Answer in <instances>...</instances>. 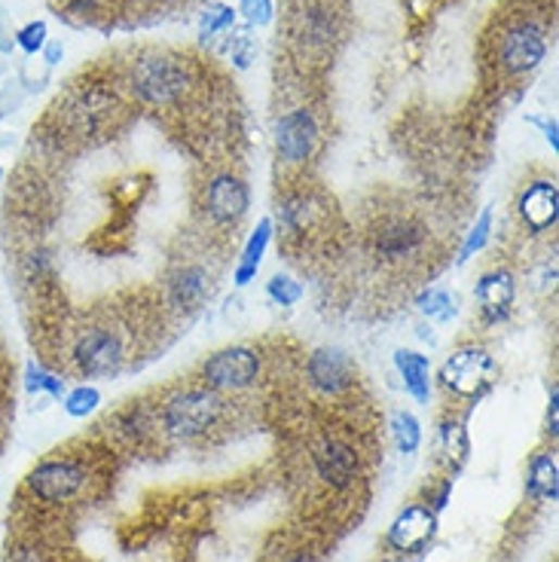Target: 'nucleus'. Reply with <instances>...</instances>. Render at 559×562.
<instances>
[{"label": "nucleus", "mask_w": 559, "mask_h": 562, "mask_svg": "<svg viewBox=\"0 0 559 562\" xmlns=\"http://www.w3.org/2000/svg\"><path fill=\"white\" fill-rule=\"evenodd\" d=\"M192 86V71L187 62H181L177 55L169 52H153L145 55L132 65L128 74V89L132 96L153 108H165L175 104L177 98L187 96Z\"/></svg>", "instance_id": "1"}, {"label": "nucleus", "mask_w": 559, "mask_h": 562, "mask_svg": "<svg viewBox=\"0 0 559 562\" xmlns=\"http://www.w3.org/2000/svg\"><path fill=\"white\" fill-rule=\"evenodd\" d=\"M218 419H221V398L211 388L177 391L162 407V428L181 440L202 437L208 428H214Z\"/></svg>", "instance_id": "2"}, {"label": "nucleus", "mask_w": 559, "mask_h": 562, "mask_svg": "<svg viewBox=\"0 0 559 562\" xmlns=\"http://www.w3.org/2000/svg\"><path fill=\"white\" fill-rule=\"evenodd\" d=\"M89 483V471L74 462V459H47L40 465H34L25 477V489L32 492L34 501L49 504V508H62L67 501L80 496Z\"/></svg>", "instance_id": "3"}, {"label": "nucleus", "mask_w": 559, "mask_h": 562, "mask_svg": "<svg viewBox=\"0 0 559 562\" xmlns=\"http://www.w3.org/2000/svg\"><path fill=\"white\" fill-rule=\"evenodd\" d=\"M498 376V364L493 354L480 346H464L456 354H449L440 367V383L459 398H480L486 395Z\"/></svg>", "instance_id": "4"}, {"label": "nucleus", "mask_w": 559, "mask_h": 562, "mask_svg": "<svg viewBox=\"0 0 559 562\" xmlns=\"http://www.w3.org/2000/svg\"><path fill=\"white\" fill-rule=\"evenodd\" d=\"M260 376V358L248 346H229L202 364V379L211 391H241L254 386Z\"/></svg>", "instance_id": "5"}, {"label": "nucleus", "mask_w": 559, "mask_h": 562, "mask_svg": "<svg viewBox=\"0 0 559 562\" xmlns=\"http://www.w3.org/2000/svg\"><path fill=\"white\" fill-rule=\"evenodd\" d=\"M74 367L86 379H98V376H111L123 367V342L120 337L108 330V327H89L83 330L77 342H74Z\"/></svg>", "instance_id": "6"}, {"label": "nucleus", "mask_w": 559, "mask_h": 562, "mask_svg": "<svg viewBox=\"0 0 559 562\" xmlns=\"http://www.w3.org/2000/svg\"><path fill=\"white\" fill-rule=\"evenodd\" d=\"M315 147H319V123L309 108H297L275 123V153L282 162L303 165L312 160Z\"/></svg>", "instance_id": "7"}, {"label": "nucleus", "mask_w": 559, "mask_h": 562, "mask_svg": "<svg viewBox=\"0 0 559 562\" xmlns=\"http://www.w3.org/2000/svg\"><path fill=\"white\" fill-rule=\"evenodd\" d=\"M113 113H116V98L108 89L83 86L80 92H74L71 101L64 104V123L71 126L74 135L89 138V135H98L111 123Z\"/></svg>", "instance_id": "8"}, {"label": "nucleus", "mask_w": 559, "mask_h": 562, "mask_svg": "<svg viewBox=\"0 0 559 562\" xmlns=\"http://www.w3.org/2000/svg\"><path fill=\"white\" fill-rule=\"evenodd\" d=\"M544 55H547V40L535 22L513 25L501 40V67L513 77H523L529 71H535L544 62Z\"/></svg>", "instance_id": "9"}, {"label": "nucleus", "mask_w": 559, "mask_h": 562, "mask_svg": "<svg viewBox=\"0 0 559 562\" xmlns=\"http://www.w3.org/2000/svg\"><path fill=\"white\" fill-rule=\"evenodd\" d=\"M306 376H309V386L321 395H343L355 383V364L343 349L324 346V349H315L309 354Z\"/></svg>", "instance_id": "10"}, {"label": "nucleus", "mask_w": 559, "mask_h": 562, "mask_svg": "<svg viewBox=\"0 0 559 562\" xmlns=\"http://www.w3.org/2000/svg\"><path fill=\"white\" fill-rule=\"evenodd\" d=\"M206 209L214 224H239L251 209V190L239 175L211 177L206 190Z\"/></svg>", "instance_id": "11"}, {"label": "nucleus", "mask_w": 559, "mask_h": 562, "mask_svg": "<svg viewBox=\"0 0 559 562\" xmlns=\"http://www.w3.org/2000/svg\"><path fill=\"white\" fill-rule=\"evenodd\" d=\"M517 214L529 233H547L557 226L559 217V187L557 180H532L517 199Z\"/></svg>", "instance_id": "12"}, {"label": "nucleus", "mask_w": 559, "mask_h": 562, "mask_svg": "<svg viewBox=\"0 0 559 562\" xmlns=\"http://www.w3.org/2000/svg\"><path fill=\"white\" fill-rule=\"evenodd\" d=\"M437 532V514L428 504H410L403 508L395 523L388 526V547L398 553H415L428 545Z\"/></svg>", "instance_id": "13"}, {"label": "nucleus", "mask_w": 559, "mask_h": 562, "mask_svg": "<svg viewBox=\"0 0 559 562\" xmlns=\"http://www.w3.org/2000/svg\"><path fill=\"white\" fill-rule=\"evenodd\" d=\"M474 294H477L483 322L498 324L511 315L513 297H517V285H513V275L508 273V270H493V273L480 275Z\"/></svg>", "instance_id": "14"}, {"label": "nucleus", "mask_w": 559, "mask_h": 562, "mask_svg": "<svg viewBox=\"0 0 559 562\" xmlns=\"http://www.w3.org/2000/svg\"><path fill=\"white\" fill-rule=\"evenodd\" d=\"M315 471L331 489H349L358 477V452L343 440H324L315 450Z\"/></svg>", "instance_id": "15"}, {"label": "nucleus", "mask_w": 559, "mask_h": 562, "mask_svg": "<svg viewBox=\"0 0 559 562\" xmlns=\"http://www.w3.org/2000/svg\"><path fill=\"white\" fill-rule=\"evenodd\" d=\"M395 367H398L403 388L413 395V401H432V361L428 354L413 352V349H398L395 352Z\"/></svg>", "instance_id": "16"}, {"label": "nucleus", "mask_w": 559, "mask_h": 562, "mask_svg": "<svg viewBox=\"0 0 559 562\" xmlns=\"http://www.w3.org/2000/svg\"><path fill=\"white\" fill-rule=\"evenodd\" d=\"M270 241H272V221L270 217H263L260 224L254 226V233L248 236L245 241V248H241V258L236 263V273H233V282H236V288H245V285H251L260 273V266H263V258H266V251H270Z\"/></svg>", "instance_id": "17"}, {"label": "nucleus", "mask_w": 559, "mask_h": 562, "mask_svg": "<svg viewBox=\"0 0 559 562\" xmlns=\"http://www.w3.org/2000/svg\"><path fill=\"white\" fill-rule=\"evenodd\" d=\"M422 239H425L422 226L413 224V221H395V224H385L376 233V251L388 260L407 258L422 245Z\"/></svg>", "instance_id": "18"}, {"label": "nucleus", "mask_w": 559, "mask_h": 562, "mask_svg": "<svg viewBox=\"0 0 559 562\" xmlns=\"http://www.w3.org/2000/svg\"><path fill=\"white\" fill-rule=\"evenodd\" d=\"M208 290H211V285H208L206 270L202 266H184L169 282V300L181 305V309H196L206 300Z\"/></svg>", "instance_id": "19"}, {"label": "nucleus", "mask_w": 559, "mask_h": 562, "mask_svg": "<svg viewBox=\"0 0 559 562\" xmlns=\"http://www.w3.org/2000/svg\"><path fill=\"white\" fill-rule=\"evenodd\" d=\"M526 492L535 498V501H557L559 467H557V455H554V452H538V455L529 462Z\"/></svg>", "instance_id": "20"}, {"label": "nucleus", "mask_w": 559, "mask_h": 562, "mask_svg": "<svg viewBox=\"0 0 559 562\" xmlns=\"http://www.w3.org/2000/svg\"><path fill=\"white\" fill-rule=\"evenodd\" d=\"M415 309H419V315H422V319H428V322H437V324H449L452 319H456V300L449 297L447 290H440V288L422 290V294L415 297Z\"/></svg>", "instance_id": "21"}, {"label": "nucleus", "mask_w": 559, "mask_h": 562, "mask_svg": "<svg viewBox=\"0 0 559 562\" xmlns=\"http://www.w3.org/2000/svg\"><path fill=\"white\" fill-rule=\"evenodd\" d=\"M25 391L28 395H47V398H62L64 395V379L62 376H55L52 370H47L44 364H37V361H28L25 364Z\"/></svg>", "instance_id": "22"}, {"label": "nucleus", "mask_w": 559, "mask_h": 562, "mask_svg": "<svg viewBox=\"0 0 559 562\" xmlns=\"http://www.w3.org/2000/svg\"><path fill=\"white\" fill-rule=\"evenodd\" d=\"M392 440H395L398 452L413 455L419 450V444H422V425H419V419L413 413H407V410L395 413L392 416Z\"/></svg>", "instance_id": "23"}, {"label": "nucleus", "mask_w": 559, "mask_h": 562, "mask_svg": "<svg viewBox=\"0 0 559 562\" xmlns=\"http://www.w3.org/2000/svg\"><path fill=\"white\" fill-rule=\"evenodd\" d=\"M489 236H493V205H486V209L480 211L477 224L471 226V233L464 236L462 248H459V266H464L471 258H477L480 251L486 248Z\"/></svg>", "instance_id": "24"}, {"label": "nucleus", "mask_w": 559, "mask_h": 562, "mask_svg": "<svg viewBox=\"0 0 559 562\" xmlns=\"http://www.w3.org/2000/svg\"><path fill=\"white\" fill-rule=\"evenodd\" d=\"M440 447L447 452V459L452 465H464L468 462V452H471V440H468V432H464L462 422H444L440 425Z\"/></svg>", "instance_id": "25"}, {"label": "nucleus", "mask_w": 559, "mask_h": 562, "mask_svg": "<svg viewBox=\"0 0 559 562\" xmlns=\"http://www.w3.org/2000/svg\"><path fill=\"white\" fill-rule=\"evenodd\" d=\"M233 25H236V10L226 7V3H218V7L206 10L202 18H199V37H202V43H208V40H214L218 34L233 32Z\"/></svg>", "instance_id": "26"}, {"label": "nucleus", "mask_w": 559, "mask_h": 562, "mask_svg": "<svg viewBox=\"0 0 559 562\" xmlns=\"http://www.w3.org/2000/svg\"><path fill=\"white\" fill-rule=\"evenodd\" d=\"M101 407V391L96 386H77L64 391V413L74 419H86Z\"/></svg>", "instance_id": "27"}, {"label": "nucleus", "mask_w": 559, "mask_h": 562, "mask_svg": "<svg viewBox=\"0 0 559 562\" xmlns=\"http://www.w3.org/2000/svg\"><path fill=\"white\" fill-rule=\"evenodd\" d=\"M266 294H270V300L275 305H297L303 300V285L294 282L290 275H272Z\"/></svg>", "instance_id": "28"}, {"label": "nucleus", "mask_w": 559, "mask_h": 562, "mask_svg": "<svg viewBox=\"0 0 559 562\" xmlns=\"http://www.w3.org/2000/svg\"><path fill=\"white\" fill-rule=\"evenodd\" d=\"M16 47L25 52V55H37V52H44L49 40V28L47 22H28V25H22L16 32Z\"/></svg>", "instance_id": "29"}, {"label": "nucleus", "mask_w": 559, "mask_h": 562, "mask_svg": "<svg viewBox=\"0 0 559 562\" xmlns=\"http://www.w3.org/2000/svg\"><path fill=\"white\" fill-rule=\"evenodd\" d=\"M239 13L248 18V25L263 28L275 16V7H272V0H239Z\"/></svg>", "instance_id": "30"}, {"label": "nucleus", "mask_w": 559, "mask_h": 562, "mask_svg": "<svg viewBox=\"0 0 559 562\" xmlns=\"http://www.w3.org/2000/svg\"><path fill=\"white\" fill-rule=\"evenodd\" d=\"M7 562H47V557H44V550L37 545H16L10 547Z\"/></svg>", "instance_id": "31"}, {"label": "nucleus", "mask_w": 559, "mask_h": 562, "mask_svg": "<svg viewBox=\"0 0 559 562\" xmlns=\"http://www.w3.org/2000/svg\"><path fill=\"white\" fill-rule=\"evenodd\" d=\"M544 432L550 437L559 434V388L550 386V401H547V419H544Z\"/></svg>", "instance_id": "32"}, {"label": "nucleus", "mask_w": 559, "mask_h": 562, "mask_svg": "<svg viewBox=\"0 0 559 562\" xmlns=\"http://www.w3.org/2000/svg\"><path fill=\"white\" fill-rule=\"evenodd\" d=\"M529 123H535V126H538V129L544 132V141H547V145H550V150H554V153H557L559 150V138H557V120H542V116H532V120H529Z\"/></svg>", "instance_id": "33"}, {"label": "nucleus", "mask_w": 559, "mask_h": 562, "mask_svg": "<svg viewBox=\"0 0 559 562\" xmlns=\"http://www.w3.org/2000/svg\"><path fill=\"white\" fill-rule=\"evenodd\" d=\"M64 59V43L62 40H47V47H44V62H47L49 67L59 65Z\"/></svg>", "instance_id": "34"}, {"label": "nucleus", "mask_w": 559, "mask_h": 562, "mask_svg": "<svg viewBox=\"0 0 559 562\" xmlns=\"http://www.w3.org/2000/svg\"><path fill=\"white\" fill-rule=\"evenodd\" d=\"M449 496H452V480L444 483V486H440V492H437V496H434V504H432V511H434V514H440V511H444V508H447Z\"/></svg>", "instance_id": "35"}, {"label": "nucleus", "mask_w": 559, "mask_h": 562, "mask_svg": "<svg viewBox=\"0 0 559 562\" xmlns=\"http://www.w3.org/2000/svg\"><path fill=\"white\" fill-rule=\"evenodd\" d=\"M67 7L77 10V13H86V10H96L98 0H67Z\"/></svg>", "instance_id": "36"}, {"label": "nucleus", "mask_w": 559, "mask_h": 562, "mask_svg": "<svg viewBox=\"0 0 559 562\" xmlns=\"http://www.w3.org/2000/svg\"><path fill=\"white\" fill-rule=\"evenodd\" d=\"M13 43L7 40V25H3V10H0V52H10Z\"/></svg>", "instance_id": "37"}, {"label": "nucleus", "mask_w": 559, "mask_h": 562, "mask_svg": "<svg viewBox=\"0 0 559 562\" xmlns=\"http://www.w3.org/2000/svg\"><path fill=\"white\" fill-rule=\"evenodd\" d=\"M288 562H319V560H315L312 553H294Z\"/></svg>", "instance_id": "38"}, {"label": "nucleus", "mask_w": 559, "mask_h": 562, "mask_svg": "<svg viewBox=\"0 0 559 562\" xmlns=\"http://www.w3.org/2000/svg\"><path fill=\"white\" fill-rule=\"evenodd\" d=\"M0 184H3V168H0Z\"/></svg>", "instance_id": "39"}]
</instances>
